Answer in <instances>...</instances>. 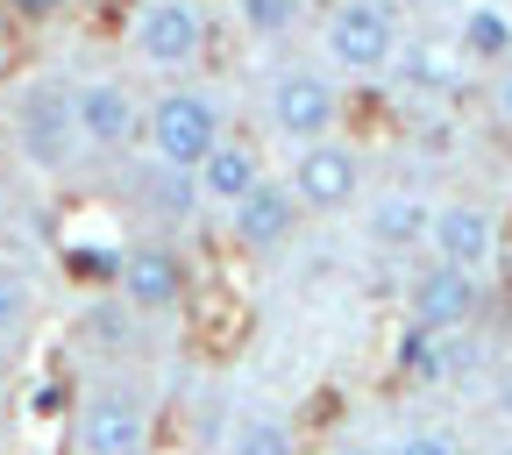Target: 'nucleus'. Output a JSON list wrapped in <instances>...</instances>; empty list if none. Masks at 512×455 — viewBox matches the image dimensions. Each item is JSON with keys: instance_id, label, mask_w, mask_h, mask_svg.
Segmentation results:
<instances>
[{"instance_id": "21", "label": "nucleus", "mask_w": 512, "mask_h": 455, "mask_svg": "<svg viewBox=\"0 0 512 455\" xmlns=\"http://www.w3.org/2000/svg\"><path fill=\"white\" fill-rule=\"evenodd\" d=\"M22 313H29V278L15 264H0V342L22 328Z\"/></svg>"}, {"instance_id": "9", "label": "nucleus", "mask_w": 512, "mask_h": 455, "mask_svg": "<svg viewBox=\"0 0 512 455\" xmlns=\"http://www.w3.org/2000/svg\"><path fill=\"white\" fill-rule=\"evenodd\" d=\"M491 306V278H470V271H448V264H427L406 278V320L420 335H470Z\"/></svg>"}, {"instance_id": "18", "label": "nucleus", "mask_w": 512, "mask_h": 455, "mask_svg": "<svg viewBox=\"0 0 512 455\" xmlns=\"http://www.w3.org/2000/svg\"><path fill=\"white\" fill-rule=\"evenodd\" d=\"M221 455H299V434L278 413H235L221 434Z\"/></svg>"}, {"instance_id": "1", "label": "nucleus", "mask_w": 512, "mask_h": 455, "mask_svg": "<svg viewBox=\"0 0 512 455\" xmlns=\"http://www.w3.org/2000/svg\"><path fill=\"white\" fill-rule=\"evenodd\" d=\"M221 136H228V100H221L214 86L164 79V86L143 100V157H157V164H171V171H192Z\"/></svg>"}, {"instance_id": "20", "label": "nucleus", "mask_w": 512, "mask_h": 455, "mask_svg": "<svg viewBox=\"0 0 512 455\" xmlns=\"http://www.w3.org/2000/svg\"><path fill=\"white\" fill-rule=\"evenodd\" d=\"M384 455H470V448H463V434H456V427H434V420H427V427H406Z\"/></svg>"}, {"instance_id": "17", "label": "nucleus", "mask_w": 512, "mask_h": 455, "mask_svg": "<svg viewBox=\"0 0 512 455\" xmlns=\"http://www.w3.org/2000/svg\"><path fill=\"white\" fill-rule=\"evenodd\" d=\"M448 36H456L463 64H505L512 57V15L498 8V0H470L463 22L448 29Z\"/></svg>"}, {"instance_id": "22", "label": "nucleus", "mask_w": 512, "mask_h": 455, "mask_svg": "<svg viewBox=\"0 0 512 455\" xmlns=\"http://www.w3.org/2000/svg\"><path fill=\"white\" fill-rule=\"evenodd\" d=\"M491 121H498V136H512V57L491 64Z\"/></svg>"}, {"instance_id": "24", "label": "nucleus", "mask_w": 512, "mask_h": 455, "mask_svg": "<svg viewBox=\"0 0 512 455\" xmlns=\"http://www.w3.org/2000/svg\"><path fill=\"white\" fill-rule=\"evenodd\" d=\"M484 455H512V427H498V441H491Z\"/></svg>"}, {"instance_id": "7", "label": "nucleus", "mask_w": 512, "mask_h": 455, "mask_svg": "<svg viewBox=\"0 0 512 455\" xmlns=\"http://www.w3.org/2000/svg\"><path fill=\"white\" fill-rule=\"evenodd\" d=\"M157 406L136 377H100L79 399V455H150Z\"/></svg>"}, {"instance_id": "19", "label": "nucleus", "mask_w": 512, "mask_h": 455, "mask_svg": "<svg viewBox=\"0 0 512 455\" xmlns=\"http://www.w3.org/2000/svg\"><path fill=\"white\" fill-rule=\"evenodd\" d=\"M306 22V0H235V29L249 43H285Z\"/></svg>"}, {"instance_id": "12", "label": "nucleus", "mask_w": 512, "mask_h": 455, "mask_svg": "<svg viewBox=\"0 0 512 455\" xmlns=\"http://www.w3.org/2000/svg\"><path fill=\"white\" fill-rule=\"evenodd\" d=\"M463 50H456V36L448 29H399V50H392V64H384V79H392L399 93H413V100H448L463 86Z\"/></svg>"}, {"instance_id": "11", "label": "nucleus", "mask_w": 512, "mask_h": 455, "mask_svg": "<svg viewBox=\"0 0 512 455\" xmlns=\"http://www.w3.org/2000/svg\"><path fill=\"white\" fill-rule=\"evenodd\" d=\"M420 256H434V264H448V271H470V278H491L498 271V221H491V207H477V200H434Z\"/></svg>"}, {"instance_id": "14", "label": "nucleus", "mask_w": 512, "mask_h": 455, "mask_svg": "<svg viewBox=\"0 0 512 455\" xmlns=\"http://www.w3.org/2000/svg\"><path fill=\"white\" fill-rule=\"evenodd\" d=\"M271 171H264V150L256 143H242V136H221L200 164H192V192H200V207L207 214H228L235 200H249L256 185H264Z\"/></svg>"}, {"instance_id": "8", "label": "nucleus", "mask_w": 512, "mask_h": 455, "mask_svg": "<svg viewBox=\"0 0 512 455\" xmlns=\"http://www.w3.org/2000/svg\"><path fill=\"white\" fill-rule=\"evenodd\" d=\"M72 121H79V150L86 157H136L143 150V93L121 72L72 79Z\"/></svg>"}, {"instance_id": "2", "label": "nucleus", "mask_w": 512, "mask_h": 455, "mask_svg": "<svg viewBox=\"0 0 512 455\" xmlns=\"http://www.w3.org/2000/svg\"><path fill=\"white\" fill-rule=\"evenodd\" d=\"M256 114H264L271 143L299 150V143H320L342 128V79L328 64H278L256 93Z\"/></svg>"}, {"instance_id": "4", "label": "nucleus", "mask_w": 512, "mask_h": 455, "mask_svg": "<svg viewBox=\"0 0 512 455\" xmlns=\"http://www.w3.org/2000/svg\"><path fill=\"white\" fill-rule=\"evenodd\" d=\"M313 43L335 79H384V64L399 50V8L392 0H335L320 15Z\"/></svg>"}, {"instance_id": "6", "label": "nucleus", "mask_w": 512, "mask_h": 455, "mask_svg": "<svg viewBox=\"0 0 512 455\" xmlns=\"http://www.w3.org/2000/svg\"><path fill=\"white\" fill-rule=\"evenodd\" d=\"M363 185H370V164L342 128L320 136V143L285 150V192L299 200V214H349L363 200Z\"/></svg>"}, {"instance_id": "15", "label": "nucleus", "mask_w": 512, "mask_h": 455, "mask_svg": "<svg viewBox=\"0 0 512 455\" xmlns=\"http://www.w3.org/2000/svg\"><path fill=\"white\" fill-rule=\"evenodd\" d=\"M427 214H434L427 192H413V185H384V192H370V200H363V242L384 249V256H420Z\"/></svg>"}, {"instance_id": "5", "label": "nucleus", "mask_w": 512, "mask_h": 455, "mask_svg": "<svg viewBox=\"0 0 512 455\" xmlns=\"http://www.w3.org/2000/svg\"><path fill=\"white\" fill-rule=\"evenodd\" d=\"M128 57L157 79H192L207 57V8L200 0H136L128 15Z\"/></svg>"}, {"instance_id": "3", "label": "nucleus", "mask_w": 512, "mask_h": 455, "mask_svg": "<svg viewBox=\"0 0 512 455\" xmlns=\"http://www.w3.org/2000/svg\"><path fill=\"white\" fill-rule=\"evenodd\" d=\"M8 136H15V157L36 171V178H64V171H79V121H72V79H29L15 93V121H8Z\"/></svg>"}, {"instance_id": "13", "label": "nucleus", "mask_w": 512, "mask_h": 455, "mask_svg": "<svg viewBox=\"0 0 512 455\" xmlns=\"http://www.w3.org/2000/svg\"><path fill=\"white\" fill-rule=\"evenodd\" d=\"M228 242L242 249V256H278L292 235H299V200H292V192H285V178H264V185H256L249 192V200H235L228 214Z\"/></svg>"}, {"instance_id": "16", "label": "nucleus", "mask_w": 512, "mask_h": 455, "mask_svg": "<svg viewBox=\"0 0 512 455\" xmlns=\"http://www.w3.org/2000/svg\"><path fill=\"white\" fill-rule=\"evenodd\" d=\"M136 207H143L150 228H178L192 207H200V192H192V171H171V164L143 157V164H136Z\"/></svg>"}, {"instance_id": "23", "label": "nucleus", "mask_w": 512, "mask_h": 455, "mask_svg": "<svg viewBox=\"0 0 512 455\" xmlns=\"http://www.w3.org/2000/svg\"><path fill=\"white\" fill-rule=\"evenodd\" d=\"M328 455H384V448H370V441H342V448H328Z\"/></svg>"}, {"instance_id": "10", "label": "nucleus", "mask_w": 512, "mask_h": 455, "mask_svg": "<svg viewBox=\"0 0 512 455\" xmlns=\"http://www.w3.org/2000/svg\"><path fill=\"white\" fill-rule=\"evenodd\" d=\"M114 299H121L128 313H143V320L178 313V299H185V256H178L164 235L128 242V249L114 256Z\"/></svg>"}]
</instances>
